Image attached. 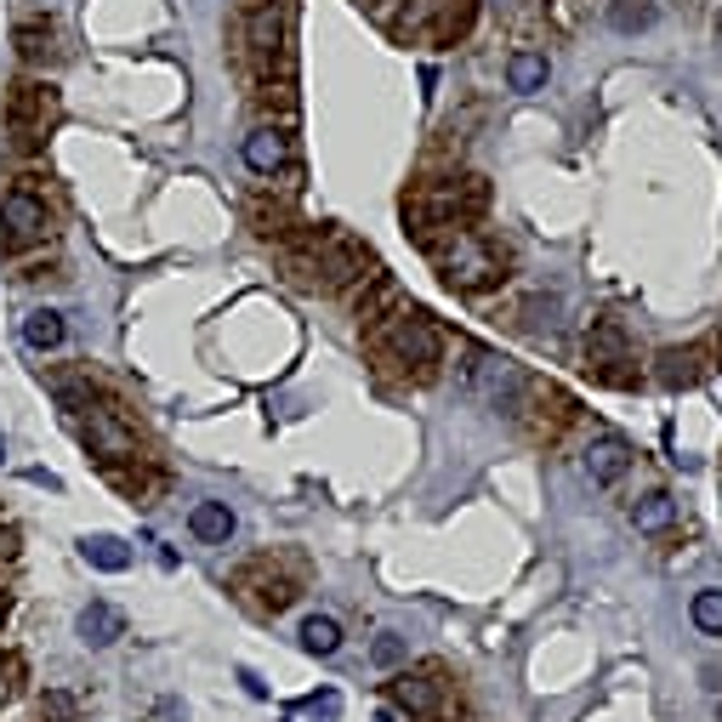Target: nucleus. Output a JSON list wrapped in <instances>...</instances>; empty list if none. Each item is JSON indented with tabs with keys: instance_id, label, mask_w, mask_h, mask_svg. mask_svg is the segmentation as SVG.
I'll list each match as a JSON object with an SVG mask.
<instances>
[{
	"instance_id": "obj_1",
	"label": "nucleus",
	"mask_w": 722,
	"mask_h": 722,
	"mask_svg": "<svg viewBox=\"0 0 722 722\" xmlns=\"http://www.w3.org/2000/svg\"><path fill=\"white\" fill-rule=\"evenodd\" d=\"M432 262H439V273H444L450 291H495V284L507 279L501 245H495V239H484V233H472V228L450 233L444 245L432 251Z\"/></svg>"
},
{
	"instance_id": "obj_2",
	"label": "nucleus",
	"mask_w": 722,
	"mask_h": 722,
	"mask_svg": "<svg viewBox=\"0 0 722 722\" xmlns=\"http://www.w3.org/2000/svg\"><path fill=\"white\" fill-rule=\"evenodd\" d=\"M381 348H388V359L399 370L427 381L432 370H439V359H444V330L432 324L421 308H393L388 319H381Z\"/></svg>"
},
{
	"instance_id": "obj_3",
	"label": "nucleus",
	"mask_w": 722,
	"mask_h": 722,
	"mask_svg": "<svg viewBox=\"0 0 722 722\" xmlns=\"http://www.w3.org/2000/svg\"><path fill=\"white\" fill-rule=\"evenodd\" d=\"M302 586H308V569L291 552H262L239 569V592H251V603L268 609V614H284L302 598Z\"/></svg>"
},
{
	"instance_id": "obj_4",
	"label": "nucleus",
	"mask_w": 722,
	"mask_h": 722,
	"mask_svg": "<svg viewBox=\"0 0 722 722\" xmlns=\"http://www.w3.org/2000/svg\"><path fill=\"white\" fill-rule=\"evenodd\" d=\"M512 410H518V427L535 444H558L563 427L581 421V404H574V393H563L558 381H523L512 393Z\"/></svg>"
},
{
	"instance_id": "obj_5",
	"label": "nucleus",
	"mask_w": 722,
	"mask_h": 722,
	"mask_svg": "<svg viewBox=\"0 0 722 722\" xmlns=\"http://www.w3.org/2000/svg\"><path fill=\"white\" fill-rule=\"evenodd\" d=\"M586 375L603 381V388H638L643 370H638V353L625 342V330L614 319H598L592 335H586Z\"/></svg>"
},
{
	"instance_id": "obj_6",
	"label": "nucleus",
	"mask_w": 722,
	"mask_h": 722,
	"mask_svg": "<svg viewBox=\"0 0 722 722\" xmlns=\"http://www.w3.org/2000/svg\"><path fill=\"white\" fill-rule=\"evenodd\" d=\"M245 52H251V63L262 69V86H273V63H279V69L291 63V18H284L279 0H262V7H251V18H245Z\"/></svg>"
},
{
	"instance_id": "obj_7",
	"label": "nucleus",
	"mask_w": 722,
	"mask_h": 722,
	"mask_svg": "<svg viewBox=\"0 0 722 722\" xmlns=\"http://www.w3.org/2000/svg\"><path fill=\"white\" fill-rule=\"evenodd\" d=\"M52 120H58V91L40 80H18L7 98V126L18 131L23 149H40V137L52 131Z\"/></svg>"
},
{
	"instance_id": "obj_8",
	"label": "nucleus",
	"mask_w": 722,
	"mask_h": 722,
	"mask_svg": "<svg viewBox=\"0 0 722 722\" xmlns=\"http://www.w3.org/2000/svg\"><path fill=\"white\" fill-rule=\"evenodd\" d=\"M0 228H7V251H23L52 233V211H46V200L34 188H7L0 194Z\"/></svg>"
},
{
	"instance_id": "obj_9",
	"label": "nucleus",
	"mask_w": 722,
	"mask_h": 722,
	"mask_svg": "<svg viewBox=\"0 0 722 722\" xmlns=\"http://www.w3.org/2000/svg\"><path fill=\"white\" fill-rule=\"evenodd\" d=\"M86 450L98 455L103 467H126V461H142V444H137V432L126 427L120 410H91L86 415Z\"/></svg>"
},
{
	"instance_id": "obj_10",
	"label": "nucleus",
	"mask_w": 722,
	"mask_h": 722,
	"mask_svg": "<svg viewBox=\"0 0 722 722\" xmlns=\"http://www.w3.org/2000/svg\"><path fill=\"white\" fill-rule=\"evenodd\" d=\"M461 388L472 393V399H490V404H512V393L523 388L518 381V370L501 359V353H490V348H467V364H461Z\"/></svg>"
},
{
	"instance_id": "obj_11",
	"label": "nucleus",
	"mask_w": 722,
	"mask_h": 722,
	"mask_svg": "<svg viewBox=\"0 0 722 722\" xmlns=\"http://www.w3.org/2000/svg\"><path fill=\"white\" fill-rule=\"evenodd\" d=\"M393 705L415 722H444V683H439V671H399V678L388 683Z\"/></svg>"
},
{
	"instance_id": "obj_12",
	"label": "nucleus",
	"mask_w": 722,
	"mask_h": 722,
	"mask_svg": "<svg viewBox=\"0 0 722 722\" xmlns=\"http://www.w3.org/2000/svg\"><path fill=\"white\" fill-rule=\"evenodd\" d=\"M654 364H660L665 388H700V381L716 370V353H711V342H689V348H665Z\"/></svg>"
},
{
	"instance_id": "obj_13",
	"label": "nucleus",
	"mask_w": 722,
	"mask_h": 722,
	"mask_svg": "<svg viewBox=\"0 0 722 722\" xmlns=\"http://www.w3.org/2000/svg\"><path fill=\"white\" fill-rule=\"evenodd\" d=\"M239 160H245L257 177H279L284 166H291V137H284L279 126H257L245 142H239Z\"/></svg>"
},
{
	"instance_id": "obj_14",
	"label": "nucleus",
	"mask_w": 722,
	"mask_h": 722,
	"mask_svg": "<svg viewBox=\"0 0 722 722\" xmlns=\"http://www.w3.org/2000/svg\"><path fill=\"white\" fill-rule=\"evenodd\" d=\"M581 467H586V478H592V484H620V478H625V467H632V444H625V439H614V432H603V439H592V444H586Z\"/></svg>"
},
{
	"instance_id": "obj_15",
	"label": "nucleus",
	"mask_w": 722,
	"mask_h": 722,
	"mask_svg": "<svg viewBox=\"0 0 722 722\" xmlns=\"http://www.w3.org/2000/svg\"><path fill=\"white\" fill-rule=\"evenodd\" d=\"M74 632H80V643L86 649H109V643H120L126 638V614L114 609V603H86L80 609V620H74Z\"/></svg>"
},
{
	"instance_id": "obj_16",
	"label": "nucleus",
	"mask_w": 722,
	"mask_h": 722,
	"mask_svg": "<svg viewBox=\"0 0 722 722\" xmlns=\"http://www.w3.org/2000/svg\"><path fill=\"white\" fill-rule=\"evenodd\" d=\"M188 529H194V541H205V546H228L233 529H239V518H233L228 501H194V512H188Z\"/></svg>"
},
{
	"instance_id": "obj_17",
	"label": "nucleus",
	"mask_w": 722,
	"mask_h": 722,
	"mask_svg": "<svg viewBox=\"0 0 722 722\" xmlns=\"http://www.w3.org/2000/svg\"><path fill=\"white\" fill-rule=\"evenodd\" d=\"M23 342H29L34 353H58V348L69 342V319H63L58 308H34V313L23 319Z\"/></svg>"
},
{
	"instance_id": "obj_18",
	"label": "nucleus",
	"mask_w": 722,
	"mask_h": 722,
	"mask_svg": "<svg viewBox=\"0 0 722 722\" xmlns=\"http://www.w3.org/2000/svg\"><path fill=\"white\" fill-rule=\"evenodd\" d=\"M632 523H638V535H665V529L678 523V501L665 490H649L643 501H632Z\"/></svg>"
},
{
	"instance_id": "obj_19",
	"label": "nucleus",
	"mask_w": 722,
	"mask_h": 722,
	"mask_svg": "<svg viewBox=\"0 0 722 722\" xmlns=\"http://www.w3.org/2000/svg\"><path fill=\"white\" fill-rule=\"evenodd\" d=\"M80 558H86L91 569H103V574H126V569H131V546H126L120 535H86V541H80Z\"/></svg>"
},
{
	"instance_id": "obj_20",
	"label": "nucleus",
	"mask_w": 722,
	"mask_h": 722,
	"mask_svg": "<svg viewBox=\"0 0 722 722\" xmlns=\"http://www.w3.org/2000/svg\"><path fill=\"white\" fill-rule=\"evenodd\" d=\"M546 74H552L546 52H512V58H507V86L518 91V98H529V91H541V86H546Z\"/></svg>"
},
{
	"instance_id": "obj_21",
	"label": "nucleus",
	"mask_w": 722,
	"mask_h": 722,
	"mask_svg": "<svg viewBox=\"0 0 722 722\" xmlns=\"http://www.w3.org/2000/svg\"><path fill=\"white\" fill-rule=\"evenodd\" d=\"M12 46H18L23 63H46V58H58V29L52 23H18Z\"/></svg>"
},
{
	"instance_id": "obj_22",
	"label": "nucleus",
	"mask_w": 722,
	"mask_h": 722,
	"mask_svg": "<svg viewBox=\"0 0 722 722\" xmlns=\"http://www.w3.org/2000/svg\"><path fill=\"white\" fill-rule=\"evenodd\" d=\"M654 18H660L654 0H609V29L614 34H643V29H654Z\"/></svg>"
},
{
	"instance_id": "obj_23",
	"label": "nucleus",
	"mask_w": 722,
	"mask_h": 722,
	"mask_svg": "<svg viewBox=\"0 0 722 722\" xmlns=\"http://www.w3.org/2000/svg\"><path fill=\"white\" fill-rule=\"evenodd\" d=\"M302 649L319 654V660H330L335 649H342V620H335V614H308L302 620Z\"/></svg>"
},
{
	"instance_id": "obj_24",
	"label": "nucleus",
	"mask_w": 722,
	"mask_h": 722,
	"mask_svg": "<svg viewBox=\"0 0 722 722\" xmlns=\"http://www.w3.org/2000/svg\"><path fill=\"white\" fill-rule=\"evenodd\" d=\"M364 284H370V291H359V297H353L359 319H381V308H393V302H399V284H393L388 273H370Z\"/></svg>"
},
{
	"instance_id": "obj_25",
	"label": "nucleus",
	"mask_w": 722,
	"mask_h": 722,
	"mask_svg": "<svg viewBox=\"0 0 722 722\" xmlns=\"http://www.w3.org/2000/svg\"><path fill=\"white\" fill-rule=\"evenodd\" d=\"M689 614H694V625H700L705 638H722V586H700L694 603H689Z\"/></svg>"
},
{
	"instance_id": "obj_26",
	"label": "nucleus",
	"mask_w": 722,
	"mask_h": 722,
	"mask_svg": "<svg viewBox=\"0 0 722 722\" xmlns=\"http://www.w3.org/2000/svg\"><path fill=\"white\" fill-rule=\"evenodd\" d=\"M370 660H375V665H388V671L404 665V638H399V632H381V638L370 643Z\"/></svg>"
},
{
	"instance_id": "obj_27",
	"label": "nucleus",
	"mask_w": 722,
	"mask_h": 722,
	"mask_svg": "<svg viewBox=\"0 0 722 722\" xmlns=\"http://www.w3.org/2000/svg\"><path fill=\"white\" fill-rule=\"evenodd\" d=\"M40 716H46V722H69V716H74V700H69V694H46V700H40Z\"/></svg>"
},
{
	"instance_id": "obj_28",
	"label": "nucleus",
	"mask_w": 722,
	"mask_h": 722,
	"mask_svg": "<svg viewBox=\"0 0 722 722\" xmlns=\"http://www.w3.org/2000/svg\"><path fill=\"white\" fill-rule=\"evenodd\" d=\"M0 455H7V439H0Z\"/></svg>"
},
{
	"instance_id": "obj_29",
	"label": "nucleus",
	"mask_w": 722,
	"mask_h": 722,
	"mask_svg": "<svg viewBox=\"0 0 722 722\" xmlns=\"http://www.w3.org/2000/svg\"><path fill=\"white\" fill-rule=\"evenodd\" d=\"M716 722H722V705H716Z\"/></svg>"
}]
</instances>
